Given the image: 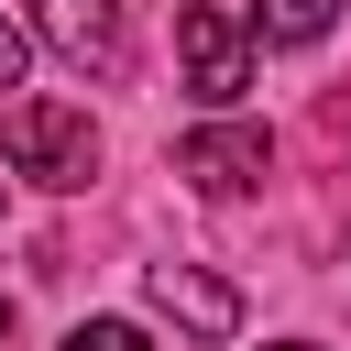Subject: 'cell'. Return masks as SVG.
Returning a JSON list of instances; mask_svg holds the SVG:
<instances>
[{
  "mask_svg": "<svg viewBox=\"0 0 351 351\" xmlns=\"http://www.w3.org/2000/svg\"><path fill=\"white\" fill-rule=\"evenodd\" d=\"M0 154H11V176L77 197V186L99 176V121H88L77 99H11V110H0Z\"/></svg>",
  "mask_w": 351,
  "mask_h": 351,
  "instance_id": "cell-1",
  "label": "cell"
},
{
  "mask_svg": "<svg viewBox=\"0 0 351 351\" xmlns=\"http://www.w3.org/2000/svg\"><path fill=\"white\" fill-rule=\"evenodd\" d=\"M176 55H186V99H208V110H230V99L252 88V33H241V11H219V0H186V11H176Z\"/></svg>",
  "mask_w": 351,
  "mask_h": 351,
  "instance_id": "cell-2",
  "label": "cell"
},
{
  "mask_svg": "<svg viewBox=\"0 0 351 351\" xmlns=\"http://www.w3.org/2000/svg\"><path fill=\"white\" fill-rule=\"evenodd\" d=\"M176 176H186L197 197H252V186L274 176V143H263L252 121H208V132L176 143Z\"/></svg>",
  "mask_w": 351,
  "mask_h": 351,
  "instance_id": "cell-3",
  "label": "cell"
},
{
  "mask_svg": "<svg viewBox=\"0 0 351 351\" xmlns=\"http://www.w3.org/2000/svg\"><path fill=\"white\" fill-rule=\"evenodd\" d=\"M22 22H33V44L66 55L77 77H110V66H121V0H22Z\"/></svg>",
  "mask_w": 351,
  "mask_h": 351,
  "instance_id": "cell-4",
  "label": "cell"
},
{
  "mask_svg": "<svg viewBox=\"0 0 351 351\" xmlns=\"http://www.w3.org/2000/svg\"><path fill=\"white\" fill-rule=\"evenodd\" d=\"M143 296H154L186 340H230V329H241V296H230L219 274H197V263H154V274H143Z\"/></svg>",
  "mask_w": 351,
  "mask_h": 351,
  "instance_id": "cell-5",
  "label": "cell"
},
{
  "mask_svg": "<svg viewBox=\"0 0 351 351\" xmlns=\"http://www.w3.org/2000/svg\"><path fill=\"white\" fill-rule=\"evenodd\" d=\"M340 22V0H252V33L263 44H318Z\"/></svg>",
  "mask_w": 351,
  "mask_h": 351,
  "instance_id": "cell-6",
  "label": "cell"
},
{
  "mask_svg": "<svg viewBox=\"0 0 351 351\" xmlns=\"http://www.w3.org/2000/svg\"><path fill=\"white\" fill-rule=\"evenodd\" d=\"M66 351H154V340H143L132 318H77V329H66Z\"/></svg>",
  "mask_w": 351,
  "mask_h": 351,
  "instance_id": "cell-7",
  "label": "cell"
},
{
  "mask_svg": "<svg viewBox=\"0 0 351 351\" xmlns=\"http://www.w3.org/2000/svg\"><path fill=\"white\" fill-rule=\"evenodd\" d=\"M22 55H33V22H0V88H22Z\"/></svg>",
  "mask_w": 351,
  "mask_h": 351,
  "instance_id": "cell-8",
  "label": "cell"
},
{
  "mask_svg": "<svg viewBox=\"0 0 351 351\" xmlns=\"http://www.w3.org/2000/svg\"><path fill=\"white\" fill-rule=\"evenodd\" d=\"M0 340H11V296H0Z\"/></svg>",
  "mask_w": 351,
  "mask_h": 351,
  "instance_id": "cell-9",
  "label": "cell"
},
{
  "mask_svg": "<svg viewBox=\"0 0 351 351\" xmlns=\"http://www.w3.org/2000/svg\"><path fill=\"white\" fill-rule=\"evenodd\" d=\"M274 351H318V340H274Z\"/></svg>",
  "mask_w": 351,
  "mask_h": 351,
  "instance_id": "cell-10",
  "label": "cell"
}]
</instances>
